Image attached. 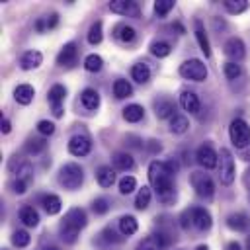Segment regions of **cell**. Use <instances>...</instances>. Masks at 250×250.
<instances>
[{
  "label": "cell",
  "mask_w": 250,
  "mask_h": 250,
  "mask_svg": "<svg viewBox=\"0 0 250 250\" xmlns=\"http://www.w3.org/2000/svg\"><path fill=\"white\" fill-rule=\"evenodd\" d=\"M227 250H240V244H238L236 240H232V242L227 244Z\"/></svg>",
  "instance_id": "cell-52"
},
{
  "label": "cell",
  "mask_w": 250,
  "mask_h": 250,
  "mask_svg": "<svg viewBox=\"0 0 250 250\" xmlns=\"http://www.w3.org/2000/svg\"><path fill=\"white\" fill-rule=\"evenodd\" d=\"M229 137L232 141V145L236 148H244L250 145V127L244 119L236 117L230 121V127H229Z\"/></svg>",
  "instance_id": "cell-4"
},
{
  "label": "cell",
  "mask_w": 250,
  "mask_h": 250,
  "mask_svg": "<svg viewBox=\"0 0 250 250\" xmlns=\"http://www.w3.org/2000/svg\"><path fill=\"white\" fill-rule=\"evenodd\" d=\"M45 148H47V141H45V139H29V141L25 143L27 154H39V152H43Z\"/></svg>",
  "instance_id": "cell-37"
},
{
  "label": "cell",
  "mask_w": 250,
  "mask_h": 250,
  "mask_svg": "<svg viewBox=\"0 0 250 250\" xmlns=\"http://www.w3.org/2000/svg\"><path fill=\"white\" fill-rule=\"evenodd\" d=\"M195 158H197V162L203 166V168H215L217 166V162H219V154L213 150V146L211 145H201L199 148H197V152H195Z\"/></svg>",
  "instance_id": "cell-11"
},
{
  "label": "cell",
  "mask_w": 250,
  "mask_h": 250,
  "mask_svg": "<svg viewBox=\"0 0 250 250\" xmlns=\"http://www.w3.org/2000/svg\"><path fill=\"white\" fill-rule=\"evenodd\" d=\"M135 188H137V180H135L133 176H123V178L119 180V193L129 195Z\"/></svg>",
  "instance_id": "cell-38"
},
{
  "label": "cell",
  "mask_w": 250,
  "mask_h": 250,
  "mask_svg": "<svg viewBox=\"0 0 250 250\" xmlns=\"http://www.w3.org/2000/svg\"><path fill=\"white\" fill-rule=\"evenodd\" d=\"M92 209L96 215H105L109 211V201L105 197H96L94 203H92Z\"/></svg>",
  "instance_id": "cell-41"
},
{
  "label": "cell",
  "mask_w": 250,
  "mask_h": 250,
  "mask_svg": "<svg viewBox=\"0 0 250 250\" xmlns=\"http://www.w3.org/2000/svg\"><path fill=\"white\" fill-rule=\"evenodd\" d=\"M0 129H2V133L6 135V133H10L12 131V123H10V119H6V117H2L0 115Z\"/></svg>",
  "instance_id": "cell-51"
},
{
  "label": "cell",
  "mask_w": 250,
  "mask_h": 250,
  "mask_svg": "<svg viewBox=\"0 0 250 250\" xmlns=\"http://www.w3.org/2000/svg\"><path fill=\"white\" fill-rule=\"evenodd\" d=\"M180 225H182V229H186V230L189 229V225H193L191 211H184V213H182V223H180Z\"/></svg>",
  "instance_id": "cell-47"
},
{
  "label": "cell",
  "mask_w": 250,
  "mask_h": 250,
  "mask_svg": "<svg viewBox=\"0 0 250 250\" xmlns=\"http://www.w3.org/2000/svg\"><path fill=\"white\" fill-rule=\"evenodd\" d=\"M180 74L193 82H203L207 78V66L199 59H189L180 64Z\"/></svg>",
  "instance_id": "cell-5"
},
{
  "label": "cell",
  "mask_w": 250,
  "mask_h": 250,
  "mask_svg": "<svg viewBox=\"0 0 250 250\" xmlns=\"http://www.w3.org/2000/svg\"><path fill=\"white\" fill-rule=\"evenodd\" d=\"M180 105L186 111H189V113H197L199 111V98H197V94L191 92V90H182V94H180Z\"/></svg>",
  "instance_id": "cell-18"
},
{
  "label": "cell",
  "mask_w": 250,
  "mask_h": 250,
  "mask_svg": "<svg viewBox=\"0 0 250 250\" xmlns=\"http://www.w3.org/2000/svg\"><path fill=\"white\" fill-rule=\"evenodd\" d=\"M137 229H139V223H137V219H135L133 215H123V217L119 219V230H121L123 236L135 234Z\"/></svg>",
  "instance_id": "cell-25"
},
{
  "label": "cell",
  "mask_w": 250,
  "mask_h": 250,
  "mask_svg": "<svg viewBox=\"0 0 250 250\" xmlns=\"http://www.w3.org/2000/svg\"><path fill=\"white\" fill-rule=\"evenodd\" d=\"M227 225H229V229H232L236 232H244L250 229V217L246 213H230L227 217Z\"/></svg>",
  "instance_id": "cell-17"
},
{
  "label": "cell",
  "mask_w": 250,
  "mask_h": 250,
  "mask_svg": "<svg viewBox=\"0 0 250 250\" xmlns=\"http://www.w3.org/2000/svg\"><path fill=\"white\" fill-rule=\"evenodd\" d=\"M143 117H145V109H143V105H139V104H131V105H127V107L123 109V119L129 121V123H137V121H141Z\"/></svg>",
  "instance_id": "cell-27"
},
{
  "label": "cell",
  "mask_w": 250,
  "mask_h": 250,
  "mask_svg": "<svg viewBox=\"0 0 250 250\" xmlns=\"http://www.w3.org/2000/svg\"><path fill=\"white\" fill-rule=\"evenodd\" d=\"M80 100H82V105L86 109H90V111H94V109L100 107V94L94 88H84L82 94H80Z\"/></svg>",
  "instance_id": "cell-21"
},
{
  "label": "cell",
  "mask_w": 250,
  "mask_h": 250,
  "mask_svg": "<svg viewBox=\"0 0 250 250\" xmlns=\"http://www.w3.org/2000/svg\"><path fill=\"white\" fill-rule=\"evenodd\" d=\"M150 53L154 57H158V59H164V57H168L172 53V47L166 41H152L150 43Z\"/></svg>",
  "instance_id": "cell-32"
},
{
  "label": "cell",
  "mask_w": 250,
  "mask_h": 250,
  "mask_svg": "<svg viewBox=\"0 0 250 250\" xmlns=\"http://www.w3.org/2000/svg\"><path fill=\"white\" fill-rule=\"evenodd\" d=\"M29 240H31V236H29V232L27 230H16L14 234H12V244L14 246H18V248H23V246H27L29 244Z\"/></svg>",
  "instance_id": "cell-39"
},
{
  "label": "cell",
  "mask_w": 250,
  "mask_h": 250,
  "mask_svg": "<svg viewBox=\"0 0 250 250\" xmlns=\"http://www.w3.org/2000/svg\"><path fill=\"white\" fill-rule=\"evenodd\" d=\"M225 76H227V78H230V80H234L236 76H240V64L232 62V61L225 62Z\"/></svg>",
  "instance_id": "cell-42"
},
{
  "label": "cell",
  "mask_w": 250,
  "mask_h": 250,
  "mask_svg": "<svg viewBox=\"0 0 250 250\" xmlns=\"http://www.w3.org/2000/svg\"><path fill=\"white\" fill-rule=\"evenodd\" d=\"M102 37H104V33H102V21H94L90 25V29H88V43L90 45H98V43H102Z\"/></svg>",
  "instance_id": "cell-35"
},
{
  "label": "cell",
  "mask_w": 250,
  "mask_h": 250,
  "mask_svg": "<svg viewBox=\"0 0 250 250\" xmlns=\"http://www.w3.org/2000/svg\"><path fill=\"white\" fill-rule=\"evenodd\" d=\"M189 182H191V186H193V189H195V193L199 197H205V199L213 197L215 184H213V180H211L209 174H205V172H193L191 178H189Z\"/></svg>",
  "instance_id": "cell-6"
},
{
  "label": "cell",
  "mask_w": 250,
  "mask_h": 250,
  "mask_svg": "<svg viewBox=\"0 0 250 250\" xmlns=\"http://www.w3.org/2000/svg\"><path fill=\"white\" fill-rule=\"evenodd\" d=\"M102 236H104L107 242H121V240H123V238H117V234H115L111 229H105V230L102 232Z\"/></svg>",
  "instance_id": "cell-48"
},
{
  "label": "cell",
  "mask_w": 250,
  "mask_h": 250,
  "mask_svg": "<svg viewBox=\"0 0 250 250\" xmlns=\"http://www.w3.org/2000/svg\"><path fill=\"white\" fill-rule=\"evenodd\" d=\"M195 250H209V246H207V244H199Z\"/></svg>",
  "instance_id": "cell-53"
},
{
  "label": "cell",
  "mask_w": 250,
  "mask_h": 250,
  "mask_svg": "<svg viewBox=\"0 0 250 250\" xmlns=\"http://www.w3.org/2000/svg\"><path fill=\"white\" fill-rule=\"evenodd\" d=\"M131 94H133V86H131L127 80H123V78H117V80L113 82V96H115L117 100L129 98Z\"/></svg>",
  "instance_id": "cell-29"
},
{
  "label": "cell",
  "mask_w": 250,
  "mask_h": 250,
  "mask_svg": "<svg viewBox=\"0 0 250 250\" xmlns=\"http://www.w3.org/2000/svg\"><path fill=\"white\" fill-rule=\"evenodd\" d=\"M37 131H39L43 137H49V135L55 133V123H53V121H47V119H41V121L37 123Z\"/></svg>",
  "instance_id": "cell-43"
},
{
  "label": "cell",
  "mask_w": 250,
  "mask_h": 250,
  "mask_svg": "<svg viewBox=\"0 0 250 250\" xmlns=\"http://www.w3.org/2000/svg\"><path fill=\"white\" fill-rule=\"evenodd\" d=\"M225 8L229 14H242L248 10V0H225Z\"/></svg>",
  "instance_id": "cell-34"
},
{
  "label": "cell",
  "mask_w": 250,
  "mask_h": 250,
  "mask_svg": "<svg viewBox=\"0 0 250 250\" xmlns=\"http://www.w3.org/2000/svg\"><path fill=\"white\" fill-rule=\"evenodd\" d=\"M131 76H133V80L139 82V84L148 82V78H150V68H148V64H145V62H137V64H133V68H131Z\"/></svg>",
  "instance_id": "cell-26"
},
{
  "label": "cell",
  "mask_w": 250,
  "mask_h": 250,
  "mask_svg": "<svg viewBox=\"0 0 250 250\" xmlns=\"http://www.w3.org/2000/svg\"><path fill=\"white\" fill-rule=\"evenodd\" d=\"M172 176L174 174L168 170L166 162H158V160L150 162L148 180H150V186H152V189L156 191V195L162 203L174 201V180H172Z\"/></svg>",
  "instance_id": "cell-1"
},
{
  "label": "cell",
  "mask_w": 250,
  "mask_h": 250,
  "mask_svg": "<svg viewBox=\"0 0 250 250\" xmlns=\"http://www.w3.org/2000/svg\"><path fill=\"white\" fill-rule=\"evenodd\" d=\"M135 250H158V246H156V244H154V240L148 236V238H145V240H143Z\"/></svg>",
  "instance_id": "cell-46"
},
{
  "label": "cell",
  "mask_w": 250,
  "mask_h": 250,
  "mask_svg": "<svg viewBox=\"0 0 250 250\" xmlns=\"http://www.w3.org/2000/svg\"><path fill=\"white\" fill-rule=\"evenodd\" d=\"M43 250H59V248H57V246H45Z\"/></svg>",
  "instance_id": "cell-54"
},
{
  "label": "cell",
  "mask_w": 250,
  "mask_h": 250,
  "mask_svg": "<svg viewBox=\"0 0 250 250\" xmlns=\"http://www.w3.org/2000/svg\"><path fill=\"white\" fill-rule=\"evenodd\" d=\"M64 96H66V88L62 84H55L49 94H47V100L49 104L53 105V115L55 117H61L62 115V102H64Z\"/></svg>",
  "instance_id": "cell-9"
},
{
  "label": "cell",
  "mask_w": 250,
  "mask_h": 250,
  "mask_svg": "<svg viewBox=\"0 0 250 250\" xmlns=\"http://www.w3.org/2000/svg\"><path fill=\"white\" fill-rule=\"evenodd\" d=\"M146 148L152 152V154H156V152H160L162 150V145L158 143V141H154V139H150L148 143H146Z\"/></svg>",
  "instance_id": "cell-49"
},
{
  "label": "cell",
  "mask_w": 250,
  "mask_h": 250,
  "mask_svg": "<svg viewBox=\"0 0 250 250\" xmlns=\"http://www.w3.org/2000/svg\"><path fill=\"white\" fill-rule=\"evenodd\" d=\"M111 162H113V166L117 170H131L135 166V160H133V156L129 152H115Z\"/></svg>",
  "instance_id": "cell-28"
},
{
  "label": "cell",
  "mask_w": 250,
  "mask_h": 250,
  "mask_svg": "<svg viewBox=\"0 0 250 250\" xmlns=\"http://www.w3.org/2000/svg\"><path fill=\"white\" fill-rule=\"evenodd\" d=\"M193 27H195V39L199 43V49L205 57H211V45H209V39H207V33H205V27L199 20L193 21Z\"/></svg>",
  "instance_id": "cell-19"
},
{
  "label": "cell",
  "mask_w": 250,
  "mask_h": 250,
  "mask_svg": "<svg viewBox=\"0 0 250 250\" xmlns=\"http://www.w3.org/2000/svg\"><path fill=\"white\" fill-rule=\"evenodd\" d=\"M27 184H29L27 180L16 178V180H14V184H12V188H14V191H16V193H20V195H21V193H25V189H27Z\"/></svg>",
  "instance_id": "cell-45"
},
{
  "label": "cell",
  "mask_w": 250,
  "mask_h": 250,
  "mask_svg": "<svg viewBox=\"0 0 250 250\" xmlns=\"http://www.w3.org/2000/svg\"><path fill=\"white\" fill-rule=\"evenodd\" d=\"M41 205H43V209H45L49 215H57V213L61 211V207H62L61 197H59V195H53V193L43 195V197H41Z\"/></svg>",
  "instance_id": "cell-24"
},
{
  "label": "cell",
  "mask_w": 250,
  "mask_h": 250,
  "mask_svg": "<svg viewBox=\"0 0 250 250\" xmlns=\"http://www.w3.org/2000/svg\"><path fill=\"white\" fill-rule=\"evenodd\" d=\"M174 111H176V104H174L172 100H168V98H158V100L154 102V113H156L158 119L174 117V115H176Z\"/></svg>",
  "instance_id": "cell-16"
},
{
  "label": "cell",
  "mask_w": 250,
  "mask_h": 250,
  "mask_svg": "<svg viewBox=\"0 0 250 250\" xmlns=\"http://www.w3.org/2000/svg\"><path fill=\"white\" fill-rule=\"evenodd\" d=\"M244 49H246V47H244V41H242L240 37H230V39H227V43H225V55H227L229 59H232V62L240 61V59L246 55Z\"/></svg>",
  "instance_id": "cell-12"
},
{
  "label": "cell",
  "mask_w": 250,
  "mask_h": 250,
  "mask_svg": "<svg viewBox=\"0 0 250 250\" xmlns=\"http://www.w3.org/2000/svg\"><path fill=\"white\" fill-rule=\"evenodd\" d=\"M150 238L154 240V244L158 246V250H162V248H166V246L170 244V238H168V234H166V232H162V230L154 232V234H152Z\"/></svg>",
  "instance_id": "cell-44"
},
{
  "label": "cell",
  "mask_w": 250,
  "mask_h": 250,
  "mask_svg": "<svg viewBox=\"0 0 250 250\" xmlns=\"http://www.w3.org/2000/svg\"><path fill=\"white\" fill-rule=\"evenodd\" d=\"M76 57H78L76 45L74 43H66L59 51V55H57V64H61V66H72L76 62Z\"/></svg>",
  "instance_id": "cell-13"
},
{
  "label": "cell",
  "mask_w": 250,
  "mask_h": 250,
  "mask_svg": "<svg viewBox=\"0 0 250 250\" xmlns=\"http://www.w3.org/2000/svg\"><path fill=\"white\" fill-rule=\"evenodd\" d=\"M172 8H174V0H156L154 2V12L160 18H164Z\"/></svg>",
  "instance_id": "cell-40"
},
{
  "label": "cell",
  "mask_w": 250,
  "mask_h": 250,
  "mask_svg": "<svg viewBox=\"0 0 250 250\" xmlns=\"http://www.w3.org/2000/svg\"><path fill=\"white\" fill-rule=\"evenodd\" d=\"M96 180L102 188H109L115 182V170L111 166H100L96 170Z\"/></svg>",
  "instance_id": "cell-22"
},
{
  "label": "cell",
  "mask_w": 250,
  "mask_h": 250,
  "mask_svg": "<svg viewBox=\"0 0 250 250\" xmlns=\"http://www.w3.org/2000/svg\"><path fill=\"white\" fill-rule=\"evenodd\" d=\"M86 225H88V217H86L84 209H80V207L68 209V213L62 219V225H61V238L66 244H74L80 229H84Z\"/></svg>",
  "instance_id": "cell-2"
},
{
  "label": "cell",
  "mask_w": 250,
  "mask_h": 250,
  "mask_svg": "<svg viewBox=\"0 0 250 250\" xmlns=\"http://www.w3.org/2000/svg\"><path fill=\"white\" fill-rule=\"evenodd\" d=\"M109 10L113 14L127 16V18H139L141 16L139 4L137 2H127V0H113V2H109Z\"/></svg>",
  "instance_id": "cell-8"
},
{
  "label": "cell",
  "mask_w": 250,
  "mask_h": 250,
  "mask_svg": "<svg viewBox=\"0 0 250 250\" xmlns=\"http://www.w3.org/2000/svg\"><path fill=\"white\" fill-rule=\"evenodd\" d=\"M33 96H35V90H33V86H29V84H20V86H16V90H14V100H16L18 104H21V105L31 104Z\"/></svg>",
  "instance_id": "cell-20"
},
{
  "label": "cell",
  "mask_w": 250,
  "mask_h": 250,
  "mask_svg": "<svg viewBox=\"0 0 250 250\" xmlns=\"http://www.w3.org/2000/svg\"><path fill=\"white\" fill-rule=\"evenodd\" d=\"M92 148V141L86 135H74L68 141V152L74 156H86Z\"/></svg>",
  "instance_id": "cell-10"
},
{
  "label": "cell",
  "mask_w": 250,
  "mask_h": 250,
  "mask_svg": "<svg viewBox=\"0 0 250 250\" xmlns=\"http://www.w3.org/2000/svg\"><path fill=\"white\" fill-rule=\"evenodd\" d=\"M219 158H221V174H219V176H221V184L230 186V184L234 182V172H236V168H234V158H232V154H230L229 148H221Z\"/></svg>",
  "instance_id": "cell-7"
},
{
  "label": "cell",
  "mask_w": 250,
  "mask_h": 250,
  "mask_svg": "<svg viewBox=\"0 0 250 250\" xmlns=\"http://www.w3.org/2000/svg\"><path fill=\"white\" fill-rule=\"evenodd\" d=\"M84 182V170L76 162H68L59 170V184L66 189H78Z\"/></svg>",
  "instance_id": "cell-3"
},
{
  "label": "cell",
  "mask_w": 250,
  "mask_h": 250,
  "mask_svg": "<svg viewBox=\"0 0 250 250\" xmlns=\"http://www.w3.org/2000/svg\"><path fill=\"white\" fill-rule=\"evenodd\" d=\"M20 221L25 225V227H37L39 225V213L31 207V205H23L20 209Z\"/></svg>",
  "instance_id": "cell-23"
},
{
  "label": "cell",
  "mask_w": 250,
  "mask_h": 250,
  "mask_svg": "<svg viewBox=\"0 0 250 250\" xmlns=\"http://www.w3.org/2000/svg\"><path fill=\"white\" fill-rule=\"evenodd\" d=\"M102 66H104V59L100 55H88L84 59V68L88 72H98V70H102Z\"/></svg>",
  "instance_id": "cell-36"
},
{
  "label": "cell",
  "mask_w": 250,
  "mask_h": 250,
  "mask_svg": "<svg viewBox=\"0 0 250 250\" xmlns=\"http://www.w3.org/2000/svg\"><path fill=\"white\" fill-rule=\"evenodd\" d=\"M57 23H59V14H55V12H53V14L45 20V25H47V29H53Z\"/></svg>",
  "instance_id": "cell-50"
},
{
  "label": "cell",
  "mask_w": 250,
  "mask_h": 250,
  "mask_svg": "<svg viewBox=\"0 0 250 250\" xmlns=\"http://www.w3.org/2000/svg\"><path fill=\"white\" fill-rule=\"evenodd\" d=\"M191 219H193V227L199 229V230H207L211 229V213L203 207H193L191 209Z\"/></svg>",
  "instance_id": "cell-14"
},
{
  "label": "cell",
  "mask_w": 250,
  "mask_h": 250,
  "mask_svg": "<svg viewBox=\"0 0 250 250\" xmlns=\"http://www.w3.org/2000/svg\"><path fill=\"white\" fill-rule=\"evenodd\" d=\"M246 250H250V234H248V238H246Z\"/></svg>",
  "instance_id": "cell-55"
},
{
  "label": "cell",
  "mask_w": 250,
  "mask_h": 250,
  "mask_svg": "<svg viewBox=\"0 0 250 250\" xmlns=\"http://www.w3.org/2000/svg\"><path fill=\"white\" fill-rule=\"evenodd\" d=\"M115 37H117L121 43H131V41L137 37V33H135V29H133L131 25L121 23V25L115 27Z\"/></svg>",
  "instance_id": "cell-30"
},
{
  "label": "cell",
  "mask_w": 250,
  "mask_h": 250,
  "mask_svg": "<svg viewBox=\"0 0 250 250\" xmlns=\"http://www.w3.org/2000/svg\"><path fill=\"white\" fill-rule=\"evenodd\" d=\"M148 203H150V188L143 186V188L139 189L137 197H135V207H137L139 211H143V209L148 207Z\"/></svg>",
  "instance_id": "cell-33"
},
{
  "label": "cell",
  "mask_w": 250,
  "mask_h": 250,
  "mask_svg": "<svg viewBox=\"0 0 250 250\" xmlns=\"http://www.w3.org/2000/svg\"><path fill=\"white\" fill-rule=\"evenodd\" d=\"M41 62H43V55H41L39 51H35V49L25 51V53L21 55V59H20V66H21L23 70L39 68V66H41Z\"/></svg>",
  "instance_id": "cell-15"
},
{
  "label": "cell",
  "mask_w": 250,
  "mask_h": 250,
  "mask_svg": "<svg viewBox=\"0 0 250 250\" xmlns=\"http://www.w3.org/2000/svg\"><path fill=\"white\" fill-rule=\"evenodd\" d=\"M188 127H189V121H188L186 115H174L172 121H170V133H174V135L186 133Z\"/></svg>",
  "instance_id": "cell-31"
}]
</instances>
